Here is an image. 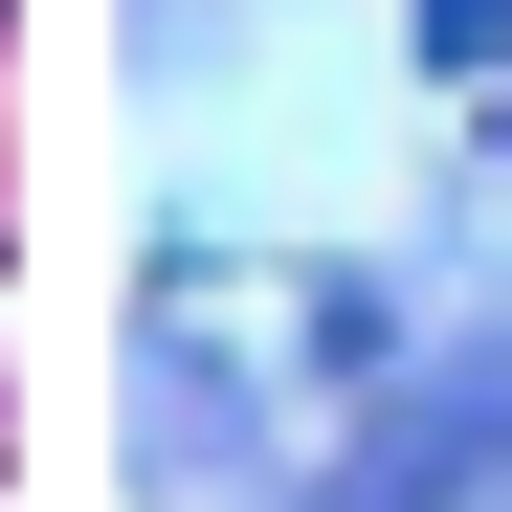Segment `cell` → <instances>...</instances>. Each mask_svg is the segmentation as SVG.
Returning a JSON list of instances; mask_svg holds the SVG:
<instances>
[{
  "label": "cell",
  "mask_w": 512,
  "mask_h": 512,
  "mask_svg": "<svg viewBox=\"0 0 512 512\" xmlns=\"http://www.w3.org/2000/svg\"><path fill=\"white\" fill-rule=\"evenodd\" d=\"M490 468H512V357H468V379H423V401L379 423V446H357V468H312L290 512H468Z\"/></svg>",
  "instance_id": "1"
}]
</instances>
